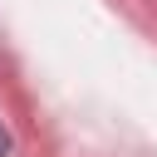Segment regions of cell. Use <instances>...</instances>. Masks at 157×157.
<instances>
[{"label":"cell","instance_id":"6da1fadb","mask_svg":"<svg viewBox=\"0 0 157 157\" xmlns=\"http://www.w3.org/2000/svg\"><path fill=\"white\" fill-rule=\"evenodd\" d=\"M5 152H10V137H5V128H0V157H5Z\"/></svg>","mask_w":157,"mask_h":157}]
</instances>
